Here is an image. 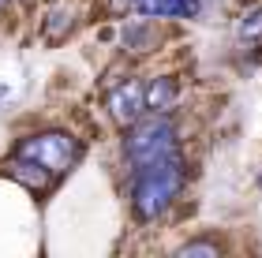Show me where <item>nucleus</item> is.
<instances>
[{
	"label": "nucleus",
	"instance_id": "11",
	"mask_svg": "<svg viewBox=\"0 0 262 258\" xmlns=\"http://www.w3.org/2000/svg\"><path fill=\"white\" fill-rule=\"evenodd\" d=\"M184 258H195V254H206V258H217V243H187V247H180Z\"/></svg>",
	"mask_w": 262,
	"mask_h": 258
},
{
	"label": "nucleus",
	"instance_id": "4",
	"mask_svg": "<svg viewBox=\"0 0 262 258\" xmlns=\"http://www.w3.org/2000/svg\"><path fill=\"white\" fill-rule=\"evenodd\" d=\"M142 109H146V86L131 83V79L109 93V112H113V120L124 124V127L135 124L139 116H142Z\"/></svg>",
	"mask_w": 262,
	"mask_h": 258
},
{
	"label": "nucleus",
	"instance_id": "5",
	"mask_svg": "<svg viewBox=\"0 0 262 258\" xmlns=\"http://www.w3.org/2000/svg\"><path fill=\"white\" fill-rule=\"evenodd\" d=\"M176 101H180V83L172 75L150 79V86H146V109L150 112H169V109H176Z\"/></svg>",
	"mask_w": 262,
	"mask_h": 258
},
{
	"label": "nucleus",
	"instance_id": "9",
	"mask_svg": "<svg viewBox=\"0 0 262 258\" xmlns=\"http://www.w3.org/2000/svg\"><path fill=\"white\" fill-rule=\"evenodd\" d=\"M240 38H247V41H255V38H262V4L258 8H251V11H244V19H240Z\"/></svg>",
	"mask_w": 262,
	"mask_h": 258
},
{
	"label": "nucleus",
	"instance_id": "1",
	"mask_svg": "<svg viewBox=\"0 0 262 258\" xmlns=\"http://www.w3.org/2000/svg\"><path fill=\"white\" fill-rule=\"evenodd\" d=\"M180 183H184V169H180V157L176 154L135 169V176H131V206H135V217L139 221H158L172 206Z\"/></svg>",
	"mask_w": 262,
	"mask_h": 258
},
{
	"label": "nucleus",
	"instance_id": "7",
	"mask_svg": "<svg viewBox=\"0 0 262 258\" xmlns=\"http://www.w3.org/2000/svg\"><path fill=\"white\" fill-rule=\"evenodd\" d=\"M49 172L53 169H45L41 161H19V165H15V176L27 187H45V183H49Z\"/></svg>",
	"mask_w": 262,
	"mask_h": 258
},
{
	"label": "nucleus",
	"instance_id": "8",
	"mask_svg": "<svg viewBox=\"0 0 262 258\" xmlns=\"http://www.w3.org/2000/svg\"><path fill=\"white\" fill-rule=\"evenodd\" d=\"M68 30H71V11L68 8L49 11V19H45V41H60Z\"/></svg>",
	"mask_w": 262,
	"mask_h": 258
},
{
	"label": "nucleus",
	"instance_id": "10",
	"mask_svg": "<svg viewBox=\"0 0 262 258\" xmlns=\"http://www.w3.org/2000/svg\"><path fill=\"white\" fill-rule=\"evenodd\" d=\"M150 41H154V34H150V27H142V22L124 30V45H127V49H135V53H146Z\"/></svg>",
	"mask_w": 262,
	"mask_h": 258
},
{
	"label": "nucleus",
	"instance_id": "2",
	"mask_svg": "<svg viewBox=\"0 0 262 258\" xmlns=\"http://www.w3.org/2000/svg\"><path fill=\"white\" fill-rule=\"evenodd\" d=\"M127 161H131V169H142V165H150V161H161V157H172L176 154V127L165 120V112H154L146 116V120H139L131 124V131H127Z\"/></svg>",
	"mask_w": 262,
	"mask_h": 258
},
{
	"label": "nucleus",
	"instance_id": "6",
	"mask_svg": "<svg viewBox=\"0 0 262 258\" xmlns=\"http://www.w3.org/2000/svg\"><path fill=\"white\" fill-rule=\"evenodd\" d=\"M135 8L150 19H176V15H195L199 0H135Z\"/></svg>",
	"mask_w": 262,
	"mask_h": 258
},
{
	"label": "nucleus",
	"instance_id": "3",
	"mask_svg": "<svg viewBox=\"0 0 262 258\" xmlns=\"http://www.w3.org/2000/svg\"><path fill=\"white\" fill-rule=\"evenodd\" d=\"M19 154L41 161V165L53 169V172H60L68 161L75 157V143H71L68 135H41V138H30V143H23Z\"/></svg>",
	"mask_w": 262,
	"mask_h": 258
}]
</instances>
